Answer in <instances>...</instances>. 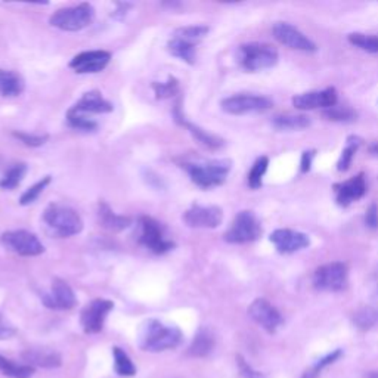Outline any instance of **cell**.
<instances>
[{"label":"cell","instance_id":"cell-12","mask_svg":"<svg viewBox=\"0 0 378 378\" xmlns=\"http://www.w3.org/2000/svg\"><path fill=\"white\" fill-rule=\"evenodd\" d=\"M223 220V212L217 205L192 204L184 213V222L195 229H215Z\"/></svg>","mask_w":378,"mask_h":378},{"label":"cell","instance_id":"cell-36","mask_svg":"<svg viewBox=\"0 0 378 378\" xmlns=\"http://www.w3.org/2000/svg\"><path fill=\"white\" fill-rule=\"evenodd\" d=\"M269 166V158L268 157H260L256 160V163L251 167V170L248 173V187L251 189H259L262 187V179L268 170Z\"/></svg>","mask_w":378,"mask_h":378},{"label":"cell","instance_id":"cell-28","mask_svg":"<svg viewBox=\"0 0 378 378\" xmlns=\"http://www.w3.org/2000/svg\"><path fill=\"white\" fill-rule=\"evenodd\" d=\"M0 372L11 378H30L34 374V368L32 365H17L0 355Z\"/></svg>","mask_w":378,"mask_h":378},{"label":"cell","instance_id":"cell-40","mask_svg":"<svg viewBox=\"0 0 378 378\" xmlns=\"http://www.w3.org/2000/svg\"><path fill=\"white\" fill-rule=\"evenodd\" d=\"M12 135L15 136L17 139H20V141H21L24 145L32 147V148L45 145L46 141L49 139L48 135H36V133H24V132H13Z\"/></svg>","mask_w":378,"mask_h":378},{"label":"cell","instance_id":"cell-5","mask_svg":"<svg viewBox=\"0 0 378 378\" xmlns=\"http://www.w3.org/2000/svg\"><path fill=\"white\" fill-rule=\"evenodd\" d=\"M95 20V8L90 4H80L76 6L62 8L49 18V24L62 32H81Z\"/></svg>","mask_w":378,"mask_h":378},{"label":"cell","instance_id":"cell-21","mask_svg":"<svg viewBox=\"0 0 378 378\" xmlns=\"http://www.w3.org/2000/svg\"><path fill=\"white\" fill-rule=\"evenodd\" d=\"M175 119L179 124L185 126V128L188 129V132L192 135V137L197 141L201 147L207 148V149H212V151H216V149H220L223 145H225V142H223V139L213 135V133H208L207 130L198 128L197 124H192L189 121L185 120L184 114L180 113V108L179 105H176V109H175Z\"/></svg>","mask_w":378,"mask_h":378},{"label":"cell","instance_id":"cell-30","mask_svg":"<svg viewBox=\"0 0 378 378\" xmlns=\"http://www.w3.org/2000/svg\"><path fill=\"white\" fill-rule=\"evenodd\" d=\"M322 117L328 121H337V123H350L356 120L358 114L356 111L350 107H343V105H334L328 109L322 111Z\"/></svg>","mask_w":378,"mask_h":378},{"label":"cell","instance_id":"cell-24","mask_svg":"<svg viewBox=\"0 0 378 378\" xmlns=\"http://www.w3.org/2000/svg\"><path fill=\"white\" fill-rule=\"evenodd\" d=\"M215 344H216V340H215L213 332L208 328H201L198 330L197 335L194 337L188 353L194 358H205L212 353Z\"/></svg>","mask_w":378,"mask_h":378},{"label":"cell","instance_id":"cell-31","mask_svg":"<svg viewBox=\"0 0 378 378\" xmlns=\"http://www.w3.org/2000/svg\"><path fill=\"white\" fill-rule=\"evenodd\" d=\"M25 173H27V166L24 163L11 167V169L5 173V176L0 179V188L8 189V191L15 189L25 177Z\"/></svg>","mask_w":378,"mask_h":378},{"label":"cell","instance_id":"cell-46","mask_svg":"<svg viewBox=\"0 0 378 378\" xmlns=\"http://www.w3.org/2000/svg\"><path fill=\"white\" fill-rule=\"evenodd\" d=\"M368 149H370V152L372 154V156H374V157H378V142H374V144H371Z\"/></svg>","mask_w":378,"mask_h":378},{"label":"cell","instance_id":"cell-1","mask_svg":"<svg viewBox=\"0 0 378 378\" xmlns=\"http://www.w3.org/2000/svg\"><path fill=\"white\" fill-rule=\"evenodd\" d=\"M182 331L173 325H164L158 319H148L139 332V346L145 352H164L176 349L182 342Z\"/></svg>","mask_w":378,"mask_h":378},{"label":"cell","instance_id":"cell-13","mask_svg":"<svg viewBox=\"0 0 378 378\" xmlns=\"http://www.w3.org/2000/svg\"><path fill=\"white\" fill-rule=\"evenodd\" d=\"M272 33L279 43L290 49L302 52H316L318 49L309 37L304 36L296 27L288 22H276L274 25Z\"/></svg>","mask_w":378,"mask_h":378},{"label":"cell","instance_id":"cell-16","mask_svg":"<svg viewBox=\"0 0 378 378\" xmlns=\"http://www.w3.org/2000/svg\"><path fill=\"white\" fill-rule=\"evenodd\" d=\"M111 61V53L107 50H89L81 52L69 61V68L77 74H95L101 73Z\"/></svg>","mask_w":378,"mask_h":378},{"label":"cell","instance_id":"cell-38","mask_svg":"<svg viewBox=\"0 0 378 378\" xmlns=\"http://www.w3.org/2000/svg\"><path fill=\"white\" fill-rule=\"evenodd\" d=\"M52 177L50 176H45L41 180L36 182V184L33 187H30L29 189H27L20 198V204L21 205H29L32 203H34L41 194H43V191L46 189V187L50 184Z\"/></svg>","mask_w":378,"mask_h":378},{"label":"cell","instance_id":"cell-27","mask_svg":"<svg viewBox=\"0 0 378 378\" xmlns=\"http://www.w3.org/2000/svg\"><path fill=\"white\" fill-rule=\"evenodd\" d=\"M22 358L41 368H58L61 365V356L55 352H45V350H27Z\"/></svg>","mask_w":378,"mask_h":378},{"label":"cell","instance_id":"cell-7","mask_svg":"<svg viewBox=\"0 0 378 378\" xmlns=\"http://www.w3.org/2000/svg\"><path fill=\"white\" fill-rule=\"evenodd\" d=\"M0 243L12 253L22 257L40 256L45 251V245L41 244L37 235L25 229L4 232L0 236Z\"/></svg>","mask_w":378,"mask_h":378},{"label":"cell","instance_id":"cell-45","mask_svg":"<svg viewBox=\"0 0 378 378\" xmlns=\"http://www.w3.org/2000/svg\"><path fill=\"white\" fill-rule=\"evenodd\" d=\"M315 157V151H304L302 156V164H300V170L302 173H307L311 170L312 160Z\"/></svg>","mask_w":378,"mask_h":378},{"label":"cell","instance_id":"cell-34","mask_svg":"<svg viewBox=\"0 0 378 378\" xmlns=\"http://www.w3.org/2000/svg\"><path fill=\"white\" fill-rule=\"evenodd\" d=\"M360 139L356 137V136H350L347 139V147L343 149L342 156H340V160L337 163V170L339 172H346L350 169V164H352L353 158H355V154L360 145Z\"/></svg>","mask_w":378,"mask_h":378},{"label":"cell","instance_id":"cell-25","mask_svg":"<svg viewBox=\"0 0 378 378\" xmlns=\"http://www.w3.org/2000/svg\"><path fill=\"white\" fill-rule=\"evenodd\" d=\"M197 45L198 43H194V41L173 36L169 40V43H167V49H169V52L173 55V57L192 65L195 62V52H197Z\"/></svg>","mask_w":378,"mask_h":378},{"label":"cell","instance_id":"cell-18","mask_svg":"<svg viewBox=\"0 0 378 378\" xmlns=\"http://www.w3.org/2000/svg\"><path fill=\"white\" fill-rule=\"evenodd\" d=\"M248 315L268 332H275L283 324V316L268 300L256 299L248 307Z\"/></svg>","mask_w":378,"mask_h":378},{"label":"cell","instance_id":"cell-3","mask_svg":"<svg viewBox=\"0 0 378 378\" xmlns=\"http://www.w3.org/2000/svg\"><path fill=\"white\" fill-rule=\"evenodd\" d=\"M184 169L191 180L201 189H210L222 185L231 172L229 160H213L205 163H185Z\"/></svg>","mask_w":378,"mask_h":378},{"label":"cell","instance_id":"cell-44","mask_svg":"<svg viewBox=\"0 0 378 378\" xmlns=\"http://www.w3.org/2000/svg\"><path fill=\"white\" fill-rule=\"evenodd\" d=\"M340 356H342V350H335V352H332L331 355L325 356L324 359H320V360L316 363V367H315V372H318V371H319V370H322V368H325L327 365H330V363H332V362L337 360Z\"/></svg>","mask_w":378,"mask_h":378},{"label":"cell","instance_id":"cell-43","mask_svg":"<svg viewBox=\"0 0 378 378\" xmlns=\"http://www.w3.org/2000/svg\"><path fill=\"white\" fill-rule=\"evenodd\" d=\"M15 328H13L9 322L0 313V340H8L15 335Z\"/></svg>","mask_w":378,"mask_h":378},{"label":"cell","instance_id":"cell-17","mask_svg":"<svg viewBox=\"0 0 378 378\" xmlns=\"http://www.w3.org/2000/svg\"><path fill=\"white\" fill-rule=\"evenodd\" d=\"M269 240L281 255H292L311 245L309 236L292 229H276L271 234Z\"/></svg>","mask_w":378,"mask_h":378},{"label":"cell","instance_id":"cell-11","mask_svg":"<svg viewBox=\"0 0 378 378\" xmlns=\"http://www.w3.org/2000/svg\"><path fill=\"white\" fill-rule=\"evenodd\" d=\"M114 309V303L107 299H95L88 303L80 313V324L86 334L101 332L108 313Z\"/></svg>","mask_w":378,"mask_h":378},{"label":"cell","instance_id":"cell-4","mask_svg":"<svg viewBox=\"0 0 378 378\" xmlns=\"http://www.w3.org/2000/svg\"><path fill=\"white\" fill-rule=\"evenodd\" d=\"M278 50L266 43H245L238 48L236 61L248 73L262 72L276 65Z\"/></svg>","mask_w":378,"mask_h":378},{"label":"cell","instance_id":"cell-15","mask_svg":"<svg viewBox=\"0 0 378 378\" xmlns=\"http://www.w3.org/2000/svg\"><path fill=\"white\" fill-rule=\"evenodd\" d=\"M337 90L334 88H327L324 90H313L300 93L292 97V105L300 111H311V109H328L334 105H337Z\"/></svg>","mask_w":378,"mask_h":378},{"label":"cell","instance_id":"cell-29","mask_svg":"<svg viewBox=\"0 0 378 378\" xmlns=\"http://www.w3.org/2000/svg\"><path fill=\"white\" fill-rule=\"evenodd\" d=\"M353 324L359 330H371L378 325V309H374L371 306L360 307V309L353 315Z\"/></svg>","mask_w":378,"mask_h":378},{"label":"cell","instance_id":"cell-32","mask_svg":"<svg viewBox=\"0 0 378 378\" xmlns=\"http://www.w3.org/2000/svg\"><path fill=\"white\" fill-rule=\"evenodd\" d=\"M350 45L365 50L368 53H378V36L363 34V33H350L347 36Z\"/></svg>","mask_w":378,"mask_h":378},{"label":"cell","instance_id":"cell-19","mask_svg":"<svg viewBox=\"0 0 378 378\" xmlns=\"http://www.w3.org/2000/svg\"><path fill=\"white\" fill-rule=\"evenodd\" d=\"M335 194V201L342 207H349L352 203L360 200L367 194V182L363 173H359L350 177L342 184H335L332 187Z\"/></svg>","mask_w":378,"mask_h":378},{"label":"cell","instance_id":"cell-37","mask_svg":"<svg viewBox=\"0 0 378 378\" xmlns=\"http://www.w3.org/2000/svg\"><path fill=\"white\" fill-rule=\"evenodd\" d=\"M208 32H210V29L207 25H188V27H182V29H177L173 33V36L194 41V43H198L201 39H204L208 34Z\"/></svg>","mask_w":378,"mask_h":378},{"label":"cell","instance_id":"cell-33","mask_svg":"<svg viewBox=\"0 0 378 378\" xmlns=\"http://www.w3.org/2000/svg\"><path fill=\"white\" fill-rule=\"evenodd\" d=\"M113 355H114V370L121 377H133L136 374V367L133 365L132 359L129 355L124 352L120 347L113 349Z\"/></svg>","mask_w":378,"mask_h":378},{"label":"cell","instance_id":"cell-10","mask_svg":"<svg viewBox=\"0 0 378 378\" xmlns=\"http://www.w3.org/2000/svg\"><path fill=\"white\" fill-rule=\"evenodd\" d=\"M349 271L343 262L322 264L313 274V287L320 291L337 292L347 287Z\"/></svg>","mask_w":378,"mask_h":378},{"label":"cell","instance_id":"cell-9","mask_svg":"<svg viewBox=\"0 0 378 378\" xmlns=\"http://www.w3.org/2000/svg\"><path fill=\"white\" fill-rule=\"evenodd\" d=\"M222 109L231 116H244L253 113H264L274 107V102L266 96L241 93L225 97L220 102Z\"/></svg>","mask_w":378,"mask_h":378},{"label":"cell","instance_id":"cell-41","mask_svg":"<svg viewBox=\"0 0 378 378\" xmlns=\"http://www.w3.org/2000/svg\"><path fill=\"white\" fill-rule=\"evenodd\" d=\"M236 363H238V370H240L241 378H264L262 372L251 368L241 355L236 356Z\"/></svg>","mask_w":378,"mask_h":378},{"label":"cell","instance_id":"cell-26","mask_svg":"<svg viewBox=\"0 0 378 378\" xmlns=\"http://www.w3.org/2000/svg\"><path fill=\"white\" fill-rule=\"evenodd\" d=\"M272 126L276 130H303L311 126V119L303 114H281L272 119Z\"/></svg>","mask_w":378,"mask_h":378},{"label":"cell","instance_id":"cell-8","mask_svg":"<svg viewBox=\"0 0 378 378\" xmlns=\"http://www.w3.org/2000/svg\"><path fill=\"white\" fill-rule=\"evenodd\" d=\"M139 244L152 251L154 255H164L175 248V243L167 240L160 223L148 216L139 217Z\"/></svg>","mask_w":378,"mask_h":378},{"label":"cell","instance_id":"cell-47","mask_svg":"<svg viewBox=\"0 0 378 378\" xmlns=\"http://www.w3.org/2000/svg\"><path fill=\"white\" fill-rule=\"evenodd\" d=\"M304 378H313V375L312 374H307Z\"/></svg>","mask_w":378,"mask_h":378},{"label":"cell","instance_id":"cell-6","mask_svg":"<svg viewBox=\"0 0 378 378\" xmlns=\"http://www.w3.org/2000/svg\"><path fill=\"white\" fill-rule=\"evenodd\" d=\"M262 232V223L257 216L250 210H243L235 216L232 225L223 235V240L229 244H247L257 241Z\"/></svg>","mask_w":378,"mask_h":378},{"label":"cell","instance_id":"cell-20","mask_svg":"<svg viewBox=\"0 0 378 378\" xmlns=\"http://www.w3.org/2000/svg\"><path fill=\"white\" fill-rule=\"evenodd\" d=\"M114 109L113 104L107 101L101 92L90 90L83 95L77 104L69 109L77 114H107Z\"/></svg>","mask_w":378,"mask_h":378},{"label":"cell","instance_id":"cell-35","mask_svg":"<svg viewBox=\"0 0 378 378\" xmlns=\"http://www.w3.org/2000/svg\"><path fill=\"white\" fill-rule=\"evenodd\" d=\"M151 88L154 93H156L157 100H169V97H173L179 93V81L175 77H169L164 83L154 81Z\"/></svg>","mask_w":378,"mask_h":378},{"label":"cell","instance_id":"cell-23","mask_svg":"<svg viewBox=\"0 0 378 378\" xmlns=\"http://www.w3.org/2000/svg\"><path fill=\"white\" fill-rule=\"evenodd\" d=\"M24 88L25 81L21 74L0 68V95L4 97H15L24 92Z\"/></svg>","mask_w":378,"mask_h":378},{"label":"cell","instance_id":"cell-22","mask_svg":"<svg viewBox=\"0 0 378 378\" xmlns=\"http://www.w3.org/2000/svg\"><path fill=\"white\" fill-rule=\"evenodd\" d=\"M97 220H100L102 228L108 231H114V232L129 228L132 223L129 217L114 213L113 210H111V207L104 201H101L100 205H97Z\"/></svg>","mask_w":378,"mask_h":378},{"label":"cell","instance_id":"cell-14","mask_svg":"<svg viewBox=\"0 0 378 378\" xmlns=\"http://www.w3.org/2000/svg\"><path fill=\"white\" fill-rule=\"evenodd\" d=\"M41 302H43V304L49 307V309L55 311H69L77 304L73 288L61 278L53 279L50 291L41 296Z\"/></svg>","mask_w":378,"mask_h":378},{"label":"cell","instance_id":"cell-39","mask_svg":"<svg viewBox=\"0 0 378 378\" xmlns=\"http://www.w3.org/2000/svg\"><path fill=\"white\" fill-rule=\"evenodd\" d=\"M67 121L73 129H77V130L93 132L97 128L96 121H93L92 119H88L86 116H83V114L73 113V111H68L67 113Z\"/></svg>","mask_w":378,"mask_h":378},{"label":"cell","instance_id":"cell-2","mask_svg":"<svg viewBox=\"0 0 378 378\" xmlns=\"http://www.w3.org/2000/svg\"><path fill=\"white\" fill-rule=\"evenodd\" d=\"M43 220L48 228L60 238H69L83 229V220L76 210L60 203H52L46 207Z\"/></svg>","mask_w":378,"mask_h":378},{"label":"cell","instance_id":"cell-42","mask_svg":"<svg viewBox=\"0 0 378 378\" xmlns=\"http://www.w3.org/2000/svg\"><path fill=\"white\" fill-rule=\"evenodd\" d=\"M365 225L370 229H378V205L372 203L365 213Z\"/></svg>","mask_w":378,"mask_h":378}]
</instances>
